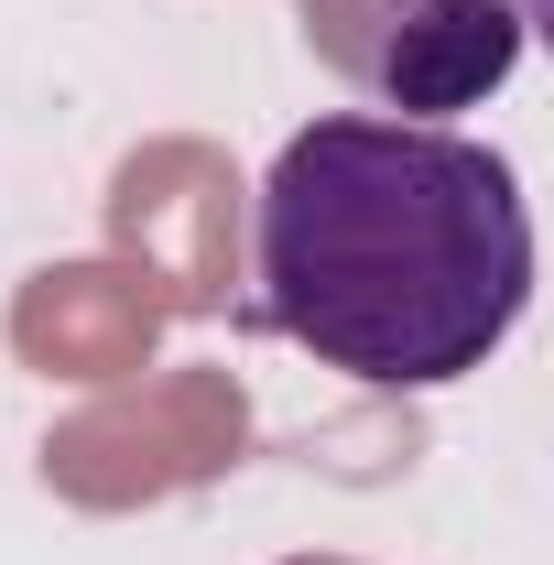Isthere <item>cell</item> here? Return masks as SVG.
Returning <instances> with one entry per match:
<instances>
[{
  "label": "cell",
  "instance_id": "1",
  "mask_svg": "<svg viewBox=\"0 0 554 565\" xmlns=\"http://www.w3.org/2000/svg\"><path fill=\"white\" fill-rule=\"evenodd\" d=\"M262 316L359 392H446L533 305L522 174L468 131L338 109L262 185Z\"/></svg>",
  "mask_w": 554,
  "mask_h": 565
},
{
  "label": "cell",
  "instance_id": "4",
  "mask_svg": "<svg viewBox=\"0 0 554 565\" xmlns=\"http://www.w3.org/2000/svg\"><path fill=\"white\" fill-rule=\"evenodd\" d=\"M262 207L239 185V163L196 131L131 141L109 174V250L174 294V316H217L239 294V217Z\"/></svg>",
  "mask_w": 554,
  "mask_h": 565
},
{
  "label": "cell",
  "instance_id": "2",
  "mask_svg": "<svg viewBox=\"0 0 554 565\" xmlns=\"http://www.w3.org/2000/svg\"><path fill=\"white\" fill-rule=\"evenodd\" d=\"M251 457V392L228 359H174V370H141L109 381L87 414H66L33 468L66 511H152V500H185L228 479Z\"/></svg>",
  "mask_w": 554,
  "mask_h": 565
},
{
  "label": "cell",
  "instance_id": "5",
  "mask_svg": "<svg viewBox=\"0 0 554 565\" xmlns=\"http://www.w3.org/2000/svg\"><path fill=\"white\" fill-rule=\"evenodd\" d=\"M163 327H174V294L141 273V262H44V273H22L11 294V316H0V338L22 370H44V381H141L152 349H163Z\"/></svg>",
  "mask_w": 554,
  "mask_h": 565
},
{
  "label": "cell",
  "instance_id": "7",
  "mask_svg": "<svg viewBox=\"0 0 554 565\" xmlns=\"http://www.w3.org/2000/svg\"><path fill=\"white\" fill-rule=\"evenodd\" d=\"M283 565H348V555H283Z\"/></svg>",
  "mask_w": 554,
  "mask_h": 565
},
{
  "label": "cell",
  "instance_id": "6",
  "mask_svg": "<svg viewBox=\"0 0 554 565\" xmlns=\"http://www.w3.org/2000/svg\"><path fill=\"white\" fill-rule=\"evenodd\" d=\"M522 22H533V44L554 55V0H522Z\"/></svg>",
  "mask_w": 554,
  "mask_h": 565
},
{
  "label": "cell",
  "instance_id": "3",
  "mask_svg": "<svg viewBox=\"0 0 554 565\" xmlns=\"http://www.w3.org/2000/svg\"><path fill=\"white\" fill-rule=\"evenodd\" d=\"M294 22L327 76H348L370 109H403V120L500 98L533 44L522 0H294Z\"/></svg>",
  "mask_w": 554,
  "mask_h": 565
}]
</instances>
